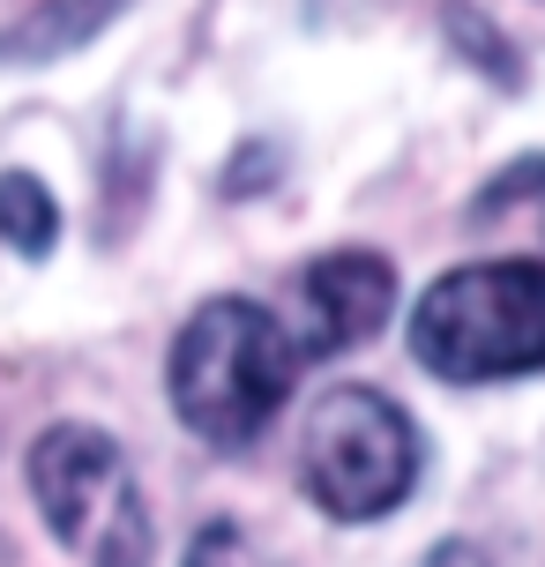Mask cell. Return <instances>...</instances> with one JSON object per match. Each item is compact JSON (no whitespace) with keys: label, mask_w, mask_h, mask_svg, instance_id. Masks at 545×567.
Returning a JSON list of instances; mask_svg holds the SVG:
<instances>
[{"label":"cell","mask_w":545,"mask_h":567,"mask_svg":"<svg viewBox=\"0 0 545 567\" xmlns=\"http://www.w3.org/2000/svg\"><path fill=\"white\" fill-rule=\"evenodd\" d=\"M299 343H291L285 313L255 307V299H202L173 337L165 359V396L179 425L209 441V449H255L269 419L299 389Z\"/></svg>","instance_id":"1"},{"label":"cell","mask_w":545,"mask_h":567,"mask_svg":"<svg viewBox=\"0 0 545 567\" xmlns=\"http://www.w3.org/2000/svg\"><path fill=\"white\" fill-rule=\"evenodd\" d=\"M411 359L456 389L545 373V261H463L433 277L411 313Z\"/></svg>","instance_id":"2"},{"label":"cell","mask_w":545,"mask_h":567,"mask_svg":"<svg viewBox=\"0 0 545 567\" xmlns=\"http://www.w3.org/2000/svg\"><path fill=\"white\" fill-rule=\"evenodd\" d=\"M30 501L83 567H150L157 530H150L143 485L105 425L60 419L30 441Z\"/></svg>","instance_id":"3"},{"label":"cell","mask_w":545,"mask_h":567,"mask_svg":"<svg viewBox=\"0 0 545 567\" xmlns=\"http://www.w3.org/2000/svg\"><path fill=\"white\" fill-rule=\"evenodd\" d=\"M419 425L403 419L397 396L381 389H329L315 396L307 425H299V485L321 515L337 523H381L411 501L419 485Z\"/></svg>","instance_id":"4"},{"label":"cell","mask_w":545,"mask_h":567,"mask_svg":"<svg viewBox=\"0 0 545 567\" xmlns=\"http://www.w3.org/2000/svg\"><path fill=\"white\" fill-rule=\"evenodd\" d=\"M397 313V269L373 247H337V255H315L299 269V291H291V343L299 359H337L351 343L381 337V321Z\"/></svg>","instance_id":"5"},{"label":"cell","mask_w":545,"mask_h":567,"mask_svg":"<svg viewBox=\"0 0 545 567\" xmlns=\"http://www.w3.org/2000/svg\"><path fill=\"white\" fill-rule=\"evenodd\" d=\"M135 0H45L30 8L23 23L0 30V68H45V60H68L83 53L97 30H113Z\"/></svg>","instance_id":"6"},{"label":"cell","mask_w":545,"mask_h":567,"mask_svg":"<svg viewBox=\"0 0 545 567\" xmlns=\"http://www.w3.org/2000/svg\"><path fill=\"white\" fill-rule=\"evenodd\" d=\"M0 239L23 261H45L60 239V202L38 172H0Z\"/></svg>","instance_id":"7"},{"label":"cell","mask_w":545,"mask_h":567,"mask_svg":"<svg viewBox=\"0 0 545 567\" xmlns=\"http://www.w3.org/2000/svg\"><path fill=\"white\" fill-rule=\"evenodd\" d=\"M523 202H545V157H516V165H501L486 187H479L471 217H508V209H523Z\"/></svg>","instance_id":"8"},{"label":"cell","mask_w":545,"mask_h":567,"mask_svg":"<svg viewBox=\"0 0 545 567\" xmlns=\"http://www.w3.org/2000/svg\"><path fill=\"white\" fill-rule=\"evenodd\" d=\"M277 172H285V150H277V142H247V150L225 165V179H217V187H225L232 202H255V195H269V187H277Z\"/></svg>","instance_id":"9"},{"label":"cell","mask_w":545,"mask_h":567,"mask_svg":"<svg viewBox=\"0 0 545 567\" xmlns=\"http://www.w3.org/2000/svg\"><path fill=\"white\" fill-rule=\"evenodd\" d=\"M449 30H456V45H463V53H471V60H486V68H493V75H501V83H508V90L523 83L516 53H508V45H501V38H493V30H486V16L471 23V8H449Z\"/></svg>","instance_id":"10"},{"label":"cell","mask_w":545,"mask_h":567,"mask_svg":"<svg viewBox=\"0 0 545 567\" xmlns=\"http://www.w3.org/2000/svg\"><path fill=\"white\" fill-rule=\"evenodd\" d=\"M179 567H247V538H239L232 523H202Z\"/></svg>","instance_id":"11"},{"label":"cell","mask_w":545,"mask_h":567,"mask_svg":"<svg viewBox=\"0 0 545 567\" xmlns=\"http://www.w3.org/2000/svg\"><path fill=\"white\" fill-rule=\"evenodd\" d=\"M426 567H486V553L463 545V538H449V545H433V553H426Z\"/></svg>","instance_id":"12"}]
</instances>
